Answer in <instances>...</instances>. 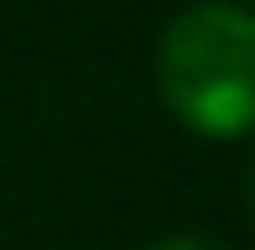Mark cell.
<instances>
[{"label": "cell", "mask_w": 255, "mask_h": 250, "mask_svg": "<svg viewBox=\"0 0 255 250\" xmlns=\"http://www.w3.org/2000/svg\"><path fill=\"white\" fill-rule=\"evenodd\" d=\"M157 93L201 136L255 131V16L223 0L179 11L157 38Z\"/></svg>", "instance_id": "cell-1"}, {"label": "cell", "mask_w": 255, "mask_h": 250, "mask_svg": "<svg viewBox=\"0 0 255 250\" xmlns=\"http://www.w3.org/2000/svg\"><path fill=\"white\" fill-rule=\"evenodd\" d=\"M152 250H223V245L206 240V234H168V240H157Z\"/></svg>", "instance_id": "cell-2"}, {"label": "cell", "mask_w": 255, "mask_h": 250, "mask_svg": "<svg viewBox=\"0 0 255 250\" xmlns=\"http://www.w3.org/2000/svg\"><path fill=\"white\" fill-rule=\"evenodd\" d=\"M245 207H250V218H255V163H250V180H245Z\"/></svg>", "instance_id": "cell-3"}]
</instances>
